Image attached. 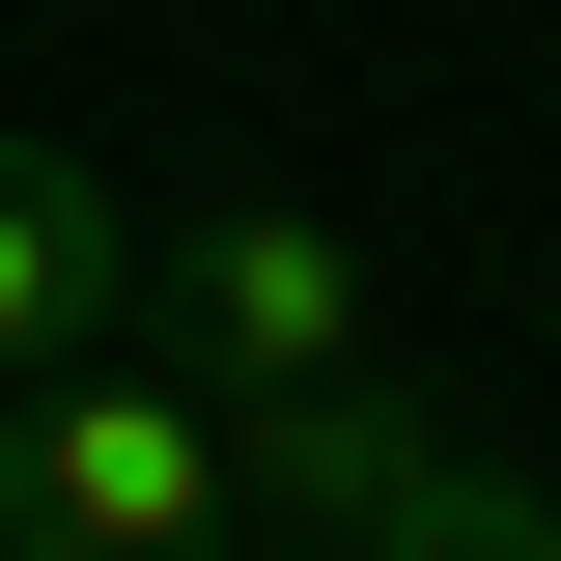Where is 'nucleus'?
I'll list each match as a JSON object with an SVG mask.
<instances>
[{"mask_svg": "<svg viewBox=\"0 0 561 561\" xmlns=\"http://www.w3.org/2000/svg\"><path fill=\"white\" fill-rule=\"evenodd\" d=\"M113 309H140V197L84 140H0V393L28 365H113Z\"/></svg>", "mask_w": 561, "mask_h": 561, "instance_id": "20e7f679", "label": "nucleus"}, {"mask_svg": "<svg viewBox=\"0 0 561 561\" xmlns=\"http://www.w3.org/2000/svg\"><path fill=\"white\" fill-rule=\"evenodd\" d=\"M365 561H561V478H534V449H449V478H421Z\"/></svg>", "mask_w": 561, "mask_h": 561, "instance_id": "39448f33", "label": "nucleus"}, {"mask_svg": "<svg viewBox=\"0 0 561 561\" xmlns=\"http://www.w3.org/2000/svg\"><path fill=\"white\" fill-rule=\"evenodd\" d=\"M0 561H253L197 365H28L0 393Z\"/></svg>", "mask_w": 561, "mask_h": 561, "instance_id": "f257e3e1", "label": "nucleus"}, {"mask_svg": "<svg viewBox=\"0 0 561 561\" xmlns=\"http://www.w3.org/2000/svg\"><path fill=\"white\" fill-rule=\"evenodd\" d=\"M140 309H169V365H197L225 421L365 365V253H337L309 197H253V169H225V197H140Z\"/></svg>", "mask_w": 561, "mask_h": 561, "instance_id": "f03ea898", "label": "nucleus"}, {"mask_svg": "<svg viewBox=\"0 0 561 561\" xmlns=\"http://www.w3.org/2000/svg\"><path fill=\"white\" fill-rule=\"evenodd\" d=\"M449 449H478V421H449V393H393V365H337V393H253V421H225V478H253V561H365L421 478H449Z\"/></svg>", "mask_w": 561, "mask_h": 561, "instance_id": "7ed1b4c3", "label": "nucleus"}]
</instances>
